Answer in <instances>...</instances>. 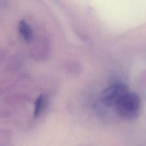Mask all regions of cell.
<instances>
[{
	"label": "cell",
	"mask_w": 146,
	"mask_h": 146,
	"mask_svg": "<svg viewBox=\"0 0 146 146\" xmlns=\"http://www.w3.org/2000/svg\"><path fill=\"white\" fill-rule=\"evenodd\" d=\"M18 31L22 39L27 43L32 41L33 35L30 26L24 20H21L18 23Z\"/></svg>",
	"instance_id": "3957f363"
},
{
	"label": "cell",
	"mask_w": 146,
	"mask_h": 146,
	"mask_svg": "<svg viewBox=\"0 0 146 146\" xmlns=\"http://www.w3.org/2000/svg\"><path fill=\"white\" fill-rule=\"evenodd\" d=\"M114 108L121 117L128 120L135 119L138 117L141 111V100L138 95L129 90L119 99Z\"/></svg>",
	"instance_id": "6da1fadb"
},
{
	"label": "cell",
	"mask_w": 146,
	"mask_h": 146,
	"mask_svg": "<svg viewBox=\"0 0 146 146\" xmlns=\"http://www.w3.org/2000/svg\"><path fill=\"white\" fill-rule=\"evenodd\" d=\"M44 107V98L42 95H40L35 100L34 103V110L33 116L34 117H38Z\"/></svg>",
	"instance_id": "277c9868"
},
{
	"label": "cell",
	"mask_w": 146,
	"mask_h": 146,
	"mask_svg": "<svg viewBox=\"0 0 146 146\" xmlns=\"http://www.w3.org/2000/svg\"><path fill=\"white\" fill-rule=\"evenodd\" d=\"M129 90L128 86L123 83L113 84L103 91L100 95L101 101L107 107H114L121 96Z\"/></svg>",
	"instance_id": "7a4b0ae2"
}]
</instances>
